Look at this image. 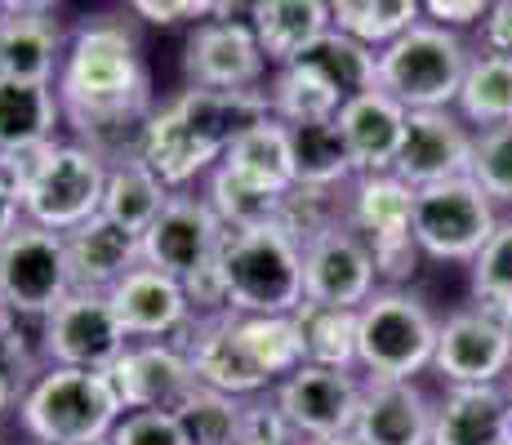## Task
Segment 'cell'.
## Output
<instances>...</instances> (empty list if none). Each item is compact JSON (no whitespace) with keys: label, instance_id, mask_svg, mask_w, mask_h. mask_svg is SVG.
I'll return each mask as SVG.
<instances>
[{"label":"cell","instance_id":"603a6c76","mask_svg":"<svg viewBox=\"0 0 512 445\" xmlns=\"http://www.w3.org/2000/svg\"><path fill=\"white\" fill-rule=\"evenodd\" d=\"M268 67H290L334 27L330 0H259L245 14Z\"/></svg>","mask_w":512,"mask_h":445},{"label":"cell","instance_id":"8992f818","mask_svg":"<svg viewBox=\"0 0 512 445\" xmlns=\"http://www.w3.org/2000/svg\"><path fill=\"white\" fill-rule=\"evenodd\" d=\"M441 321L410 290H374L357 308V370L379 383H401L432 370Z\"/></svg>","mask_w":512,"mask_h":445},{"label":"cell","instance_id":"f35d334b","mask_svg":"<svg viewBox=\"0 0 512 445\" xmlns=\"http://www.w3.org/2000/svg\"><path fill=\"white\" fill-rule=\"evenodd\" d=\"M241 445H303V437L290 428L272 392L241 401Z\"/></svg>","mask_w":512,"mask_h":445},{"label":"cell","instance_id":"d590c367","mask_svg":"<svg viewBox=\"0 0 512 445\" xmlns=\"http://www.w3.org/2000/svg\"><path fill=\"white\" fill-rule=\"evenodd\" d=\"M174 419L187 445H241V397L196 383V392L174 410Z\"/></svg>","mask_w":512,"mask_h":445},{"label":"cell","instance_id":"ffe728a7","mask_svg":"<svg viewBox=\"0 0 512 445\" xmlns=\"http://www.w3.org/2000/svg\"><path fill=\"white\" fill-rule=\"evenodd\" d=\"M512 437L508 383H450L432 414V445H499Z\"/></svg>","mask_w":512,"mask_h":445},{"label":"cell","instance_id":"7dc6e473","mask_svg":"<svg viewBox=\"0 0 512 445\" xmlns=\"http://www.w3.org/2000/svg\"><path fill=\"white\" fill-rule=\"evenodd\" d=\"M187 14H192V23H205V18H219V0H187Z\"/></svg>","mask_w":512,"mask_h":445},{"label":"cell","instance_id":"816d5d0a","mask_svg":"<svg viewBox=\"0 0 512 445\" xmlns=\"http://www.w3.org/2000/svg\"><path fill=\"white\" fill-rule=\"evenodd\" d=\"M98 445H112V441H98Z\"/></svg>","mask_w":512,"mask_h":445},{"label":"cell","instance_id":"60d3db41","mask_svg":"<svg viewBox=\"0 0 512 445\" xmlns=\"http://www.w3.org/2000/svg\"><path fill=\"white\" fill-rule=\"evenodd\" d=\"M107 441L112 445H187L174 410H125Z\"/></svg>","mask_w":512,"mask_h":445},{"label":"cell","instance_id":"4fadbf2b","mask_svg":"<svg viewBox=\"0 0 512 445\" xmlns=\"http://www.w3.org/2000/svg\"><path fill=\"white\" fill-rule=\"evenodd\" d=\"M268 58L245 18H205L183 41V81L192 89H259Z\"/></svg>","mask_w":512,"mask_h":445},{"label":"cell","instance_id":"52a82bcc","mask_svg":"<svg viewBox=\"0 0 512 445\" xmlns=\"http://www.w3.org/2000/svg\"><path fill=\"white\" fill-rule=\"evenodd\" d=\"M499 210L486 192L464 174L446 183L415 187V210H410V232H415L423 259L437 263H472L481 245L495 236Z\"/></svg>","mask_w":512,"mask_h":445},{"label":"cell","instance_id":"7a4b0ae2","mask_svg":"<svg viewBox=\"0 0 512 445\" xmlns=\"http://www.w3.org/2000/svg\"><path fill=\"white\" fill-rule=\"evenodd\" d=\"M23 196V219L49 232H72L103 210L107 156L81 138H54L23 156L0 161Z\"/></svg>","mask_w":512,"mask_h":445},{"label":"cell","instance_id":"ac0fdd59","mask_svg":"<svg viewBox=\"0 0 512 445\" xmlns=\"http://www.w3.org/2000/svg\"><path fill=\"white\" fill-rule=\"evenodd\" d=\"M472 170V125L455 107H437V112H410L406 138L392 174H401L410 187L446 183V178H464Z\"/></svg>","mask_w":512,"mask_h":445},{"label":"cell","instance_id":"681fc988","mask_svg":"<svg viewBox=\"0 0 512 445\" xmlns=\"http://www.w3.org/2000/svg\"><path fill=\"white\" fill-rule=\"evenodd\" d=\"M303 445H361L357 437H352V432H348V437H326V441H303Z\"/></svg>","mask_w":512,"mask_h":445},{"label":"cell","instance_id":"ee69618b","mask_svg":"<svg viewBox=\"0 0 512 445\" xmlns=\"http://www.w3.org/2000/svg\"><path fill=\"white\" fill-rule=\"evenodd\" d=\"M125 9H130L139 23L147 27H179V23H192V14H187V0H125Z\"/></svg>","mask_w":512,"mask_h":445},{"label":"cell","instance_id":"bcb514c9","mask_svg":"<svg viewBox=\"0 0 512 445\" xmlns=\"http://www.w3.org/2000/svg\"><path fill=\"white\" fill-rule=\"evenodd\" d=\"M63 0H0V14H54Z\"/></svg>","mask_w":512,"mask_h":445},{"label":"cell","instance_id":"1f68e13d","mask_svg":"<svg viewBox=\"0 0 512 445\" xmlns=\"http://www.w3.org/2000/svg\"><path fill=\"white\" fill-rule=\"evenodd\" d=\"M299 63H308L312 72L326 76V85L343 98V103L366 94V89H379V49L352 41V36L334 32V27L299 58Z\"/></svg>","mask_w":512,"mask_h":445},{"label":"cell","instance_id":"5bb4252c","mask_svg":"<svg viewBox=\"0 0 512 445\" xmlns=\"http://www.w3.org/2000/svg\"><path fill=\"white\" fill-rule=\"evenodd\" d=\"M432 370L446 383H504L512 370V325L481 312L477 303L450 312L437 330Z\"/></svg>","mask_w":512,"mask_h":445},{"label":"cell","instance_id":"d6986e66","mask_svg":"<svg viewBox=\"0 0 512 445\" xmlns=\"http://www.w3.org/2000/svg\"><path fill=\"white\" fill-rule=\"evenodd\" d=\"M432 414H437V405L428 401V392L415 379H366L352 437L361 445H432Z\"/></svg>","mask_w":512,"mask_h":445},{"label":"cell","instance_id":"9a60e30c","mask_svg":"<svg viewBox=\"0 0 512 445\" xmlns=\"http://www.w3.org/2000/svg\"><path fill=\"white\" fill-rule=\"evenodd\" d=\"M183 352H187V361H192V374L201 388L228 392V397H241V401L277 388V383L268 379V370L254 361L250 343L241 339L232 312L196 321L183 339Z\"/></svg>","mask_w":512,"mask_h":445},{"label":"cell","instance_id":"836d02e7","mask_svg":"<svg viewBox=\"0 0 512 445\" xmlns=\"http://www.w3.org/2000/svg\"><path fill=\"white\" fill-rule=\"evenodd\" d=\"M330 18L334 32L352 36V41L370 49H383L401 32H410L423 18V9L419 0H330Z\"/></svg>","mask_w":512,"mask_h":445},{"label":"cell","instance_id":"f6af8a7d","mask_svg":"<svg viewBox=\"0 0 512 445\" xmlns=\"http://www.w3.org/2000/svg\"><path fill=\"white\" fill-rule=\"evenodd\" d=\"M27 219H23V196H18L14 178H9V170L0 165V241H5L9 232H18Z\"/></svg>","mask_w":512,"mask_h":445},{"label":"cell","instance_id":"2e32d148","mask_svg":"<svg viewBox=\"0 0 512 445\" xmlns=\"http://www.w3.org/2000/svg\"><path fill=\"white\" fill-rule=\"evenodd\" d=\"M107 299H112L116 316H121L130 343H139V339H174V343H183L187 330L196 325L187 285L179 281V276L161 272V267L139 263L134 272H125V281L116 285Z\"/></svg>","mask_w":512,"mask_h":445},{"label":"cell","instance_id":"d6a6232c","mask_svg":"<svg viewBox=\"0 0 512 445\" xmlns=\"http://www.w3.org/2000/svg\"><path fill=\"white\" fill-rule=\"evenodd\" d=\"M268 103L281 125H312V121H334L343 98L308 63H290V67H277V76H272Z\"/></svg>","mask_w":512,"mask_h":445},{"label":"cell","instance_id":"f907efd6","mask_svg":"<svg viewBox=\"0 0 512 445\" xmlns=\"http://www.w3.org/2000/svg\"><path fill=\"white\" fill-rule=\"evenodd\" d=\"M499 445H512V437H508V441H499Z\"/></svg>","mask_w":512,"mask_h":445},{"label":"cell","instance_id":"f1b7e54d","mask_svg":"<svg viewBox=\"0 0 512 445\" xmlns=\"http://www.w3.org/2000/svg\"><path fill=\"white\" fill-rule=\"evenodd\" d=\"M290 130V152H294V174L303 187L317 192H339L343 183L357 178L352 152L339 134V121H312V125H285Z\"/></svg>","mask_w":512,"mask_h":445},{"label":"cell","instance_id":"db71d44e","mask_svg":"<svg viewBox=\"0 0 512 445\" xmlns=\"http://www.w3.org/2000/svg\"><path fill=\"white\" fill-rule=\"evenodd\" d=\"M32 445H36V441H32Z\"/></svg>","mask_w":512,"mask_h":445},{"label":"cell","instance_id":"4dcf8cb0","mask_svg":"<svg viewBox=\"0 0 512 445\" xmlns=\"http://www.w3.org/2000/svg\"><path fill=\"white\" fill-rule=\"evenodd\" d=\"M303 339V361L330 365V370H357V308H330V303H303L294 312Z\"/></svg>","mask_w":512,"mask_h":445},{"label":"cell","instance_id":"277c9868","mask_svg":"<svg viewBox=\"0 0 512 445\" xmlns=\"http://www.w3.org/2000/svg\"><path fill=\"white\" fill-rule=\"evenodd\" d=\"M125 401L107 370L45 365L27 392L18 423L36 445H98L121 423Z\"/></svg>","mask_w":512,"mask_h":445},{"label":"cell","instance_id":"7c38bea8","mask_svg":"<svg viewBox=\"0 0 512 445\" xmlns=\"http://www.w3.org/2000/svg\"><path fill=\"white\" fill-rule=\"evenodd\" d=\"M223 236H228V227H223V219L214 214V205L205 196L174 192L170 205L156 214V223L139 236V245L147 267H161V272L187 281V276L214 267Z\"/></svg>","mask_w":512,"mask_h":445},{"label":"cell","instance_id":"9c48e42d","mask_svg":"<svg viewBox=\"0 0 512 445\" xmlns=\"http://www.w3.org/2000/svg\"><path fill=\"white\" fill-rule=\"evenodd\" d=\"M374 290H379V276H374L370 241L343 214H334L326 227H317L303 241V294H308V303L361 308Z\"/></svg>","mask_w":512,"mask_h":445},{"label":"cell","instance_id":"ab89813d","mask_svg":"<svg viewBox=\"0 0 512 445\" xmlns=\"http://www.w3.org/2000/svg\"><path fill=\"white\" fill-rule=\"evenodd\" d=\"M370 254H374V276H379V290H406V285L415 281L419 263H423V250H419L415 232L370 241Z\"/></svg>","mask_w":512,"mask_h":445},{"label":"cell","instance_id":"6da1fadb","mask_svg":"<svg viewBox=\"0 0 512 445\" xmlns=\"http://www.w3.org/2000/svg\"><path fill=\"white\" fill-rule=\"evenodd\" d=\"M63 125L107 161L134 152V138L156 112L152 67L143 41L125 18L94 14L67 36V54L54 81Z\"/></svg>","mask_w":512,"mask_h":445},{"label":"cell","instance_id":"ba28073f","mask_svg":"<svg viewBox=\"0 0 512 445\" xmlns=\"http://www.w3.org/2000/svg\"><path fill=\"white\" fill-rule=\"evenodd\" d=\"M63 232L23 223L0 241V308L23 316H49L72 294Z\"/></svg>","mask_w":512,"mask_h":445},{"label":"cell","instance_id":"83f0119b","mask_svg":"<svg viewBox=\"0 0 512 445\" xmlns=\"http://www.w3.org/2000/svg\"><path fill=\"white\" fill-rule=\"evenodd\" d=\"M170 187L161 183L139 156H116V161H107V187H103V210L112 223L130 227V232H147V227L156 223V214L170 205Z\"/></svg>","mask_w":512,"mask_h":445},{"label":"cell","instance_id":"5b68a950","mask_svg":"<svg viewBox=\"0 0 512 445\" xmlns=\"http://www.w3.org/2000/svg\"><path fill=\"white\" fill-rule=\"evenodd\" d=\"M472 49L464 32H450L441 23L419 18L410 32L379 49V89L392 94L406 112H437L455 107Z\"/></svg>","mask_w":512,"mask_h":445},{"label":"cell","instance_id":"cb8c5ba5","mask_svg":"<svg viewBox=\"0 0 512 445\" xmlns=\"http://www.w3.org/2000/svg\"><path fill=\"white\" fill-rule=\"evenodd\" d=\"M58 125H63V107L54 85L0 76V161L54 143Z\"/></svg>","mask_w":512,"mask_h":445},{"label":"cell","instance_id":"30bf717a","mask_svg":"<svg viewBox=\"0 0 512 445\" xmlns=\"http://www.w3.org/2000/svg\"><path fill=\"white\" fill-rule=\"evenodd\" d=\"M125 348H130V334H125L112 299L98 294V290H72L54 312L45 316V356H49V365L112 370Z\"/></svg>","mask_w":512,"mask_h":445},{"label":"cell","instance_id":"e575fe53","mask_svg":"<svg viewBox=\"0 0 512 445\" xmlns=\"http://www.w3.org/2000/svg\"><path fill=\"white\" fill-rule=\"evenodd\" d=\"M205 201L214 205V214L223 219L228 232H236V227L277 223V214H281L277 192H263V187H254L250 178L232 174L228 165H214L210 170V192H205Z\"/></svg>","mask_w":512,"mask_h":445},{"label":"cell","instance_id":"8fae6325","mask_svg":"<svg viewBox=\"0 0 512 445\" xmlns=\"http://www.w3.org/2000/svg\"><path fill=\"white\" fill-rule=\"evenodd\" d=\"M361 388L357 370H330V365H308L303 361L294 374L272 388L281 414L303 441H326V437H348L361 410Z\"/></svg>","mask_w":512,"mask_h":445},{"label":"cell","instance_id":"f5cc1de1","mask_svg":"<svg viewBox=\"0 0 512 445\" xmlns=\"http://www.w3.org/2000/svg\"><path fill=\"white\" fill-rule=\"evenodd\" d=\"M0 445H5V437H0Z\"/></svg>","mask_w":512,"mask_h":445},{"label":"cell","instance_id":"44dd1931","mask_svg":"<svg viewBox=\"0 0 512 445\" xmlns=\"http://www.w3.org/2000/svg\"><path fill=\"white\" fill-rule=\"evenodd\" d=\"M63 241H67V267H72L76 290L112 294L125 281V272H134L143 263L139 232L112 223L107 214H94L81 227L63 232Z\"/></svg>","mask_w":512,"mask_h":445},{"label":"cell","instance_id":"b9f144b4","mask_svg":"<svg viewBox=\"0 0 512 445\" xmlns=\"http://www.w3.org/2000/svg\"><path fill=\"white\" fill-rule=\"evenodd\" d=\"M490 5H495V0H419L423 18L450 27V32H468V27H477L481 18L490 14Z\"/></svg>","mask_w":512,"mask_h":445},{"label":"cell","instance_id":"f546056e","mask_svg":"<svg viewBox=\"0 0 512 445\" xmlns=\"http://www.w3.org/2000/svg\"><path fill=\"white\" fill-rule=\"evenodd\" d=\"M455 112L464 116V125L472 130H490V125H508L512 121V58L499 54H472L464 85H459Z\"/></svg>","mask_w":512,"mask_h":445},{"label":"cell","instance_id":"c3c4849f","mask_svg":"<svg viewBox=\"0 0 512 445\" xmlns=\"http://www.w3.org/2000/svg\"><path fill=\"white\" fill-rule=\"evenodd\" d=\"M259 0H219V18H245Z\"/></svg>","mask_w":512,"mask_h":445},{"label":"cell","instance_id":"484cf974","mask_svg":"<svg viewBox=\"0 0 512 445\" xmlns=\"http://www.w3.org/2000/svg\"><path fill=\"white\" fill-rule=\"evenodd\" d=\"M410 210H415V187L401 174H357L352 178V196L343 201V219L357 227L366 241L383 236H406Z\"/></svg>","mask_w":512,"mask_h":445},{"label":"cell","instance_id":"3957f363","mask_svg":"<svg viewBox=\"0 0 512 445\" xmlns=\"http://www.w3.org/2000/svg\"><path fill=\"white\" fill-rule=\"evenodd\" d=\"M228 312L241 316H294L308 303L303 294V241L281 223L236 227L223 236L214 259Z\"/></svg>","mask_w":512,"mask_h":445},{"label":"cell","instance_id":"8d00e7d4","mask_svg":"<svg viewBox=\"0 0 512 445\" xmlns=\"http://www.w3.org/2000/svg\"><path fill=\"white\" fill-rule=\"evenodd\" d=\"M472 303L512 325V219H499L495 236L472 259Z\"/></svg>","mask_w":512,"mask_h":445},{"label":"cell","instance_id":"7402d4cb","mask_svg":"<svg viewBox=\"0 0 512 445\" xmlns=\"http://www.w3.org/2000/svg\"><path fill=\"white\" fill-rule=\"evenodd\" d=\"M334 121H339V134H343V143H348L357 174H388L392 165H397L410 112L392 94L366 89V94L348 98Z\"/></svg>","mask_w":512,"mask_h":445},{"label":"cell","instance_id":"d4e9b609","mask_svg":"<svg viewBox=\"0 0 512 445\" xmlns=\"http://www.w3.org/2000/svg\"><path fill=\"white\" fill-rule=\"evenodd\" d=\"M67 36L54 14H0V76L54 85Z\"/></svg>","mask_w":512,"mask_h":445},{"label":"cell","instance_id":"e0dca14e","mask_svg":"<svg viewBox=\"0 0 512 445\" xmlns=\"http://www.w3.org/2000/svg\"><path fill=\"white\" fill-rule=\"evenodd\" d=\"M112 383L125 410H179L196 392V374L183 343L174 339H139L112 365Z\"/></svg>","mask_w":512,"mask_h":445},{"label":"cell","instance_id":"74e56055","mask_svg":"<svg viewBox=\"0 0 512 445\" xmlns=\"http://www.w3.org/2000/svg\"><path fill=\"white\" fill-rule=\"evenodd\" d=\"M468 178L495 205H512V121L472 130V170Z\"/></svg>","mask_w":512,"mask_h":445},{"label":"cell","instance_id":"4316f807","mask_svg":"<svg viewBox=\"0 0 512 445\" xmlns=\"http://www.w3.org/2000/svg\"><path fill=\"white\" fill-rule=\"evenodd\" d=\"M219 165H228L232 174L250 178L254 187L277 192V196H285L299 183V174H294V152H290V130H285L277 116L250 125V130L228 147V156H223Z\"/></svg>","mask_w":512,"mask_h":445},{"label":"cell","instance_id":"7bdbcfd3","mask_svg":"<svg viewBox=\"0 0 512 445\" xmlns=\"http://www.w3.org/2000/svg\"><path fill=\"white\" fill-rule=\"evenodd\" d=\"M477 41H481V54L512 58V0H495L490 5V14L477 23Z\"/></svg>","mask_w":512,"mask_h":445}]
</instances>
